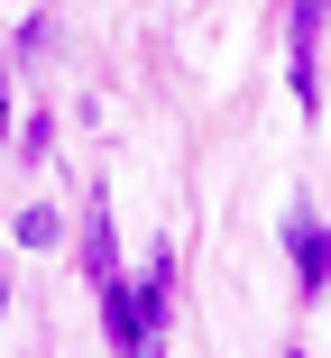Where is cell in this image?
Instances as JSON below:
<instances>
[{
	"instance_id": "1",
	"label": "cell",
	"mask_w": 331,
	"mask_h": 358,
	"mask_svg": "<svg viewBox=\"0 0 331 358\" xmlns=\"http://www.w3.org/2000/svg\"><path fill=\"white\" fill-rule=\"evenodd\" d=\"M286 257H295V275H304V294H322V285H331V230L313 221V202L286 211Z\"/></svg>"
},
{
	"instance_id": "2",
	"label": "cell",
	"mask_w": 331,
	"mask_h": 358,
	"mask_svg": "<svg viewBox=\"0 0 331 358\" xmlns=\"http://www.w3.org/2000/svg\"><path fill=\"white\" fill-rule=\"evenodd\" d=\"M83 266H92V294H120V239H111V211H101V193H92V221H83Z\"/></svg>"
},
{
	"instance_id": "3",
	"label": "cell",
	"mask_w": 331,
	"mask_h": 358,
	"mask_svg": "<svg viewBox=\"0 0 331 358\" xmlns=\"http://www.w3.org/2000/svg\"><path fill=\"white\" fill-rule=\"evenodd\" d=\"M0 138H10V46H0Z\"/></svg>"
},
{
	"instance_id": "4",
	"label": "cell",
	"mask_w": 331,
	"mask_h": 358,
	"mask_svg": "<svg viewBox=\"0 0 331 358\" xmlns=\"http://www.w3.org/2000/svg\"><path fill=\"white\" fill-rule=\"evenodd\" d=\"M129 358H157V340H148V349H129Z\"/></svg>"
},
{
	"instance_id": "5",
	"label": "cell",
	"mask_w": 331,
	"mask_h": 358,
	"mask_svg": "<svg viewBox=\"0 0 331 358\" xmlns=\"http://www.w3.org/2000/svg\"><path fill=\"white\" fill-rule=\"evenodd\" d=\"M0 313H10V285H0Z\"/></svg>"
},
{
	"instance_id": "6",
	"label": "cell",
	"mask_w": 331,
	"mask_h": 358,
	"mask_svg": "<svg viewBox=\"0 0 331 358\" xmlns=\"http://www.w3.org/2000/svg\"><path fill=\"white\" fill-rule=\"evenodd\" d=\"M295 358H304V349H295Z\"/></svg>"
}]
</instances>
